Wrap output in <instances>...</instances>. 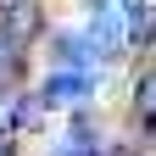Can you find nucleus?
I'll list each match as a JSON object with an SVG mask.
<instances>
[{
    "mask_svg": "<svg viewBox=\"0 0 156 156\" xmlns=\"http://www.w3.org/2000/svg\"><path fill=\"white\" fill-rule=\"evenodd\" d=\"M89 95V73L84 67H67V73H50V84H45V101L50 106H67V101H84Z\"/></svg>",
    "mask_w": 156,
    "mask_h": 156,
    "instance_id": "1",
    "label": "nucleus"
},
{
    "mask_svg": "<svg viewBox=\"0 0 156 156\" xmlns=\"http://www.w3.org/2000/svg\"><path fill=\"white\" fill-rule=\"evenodd\" d=\"M89 45H95V56H117V45H123V34H117V6H95Z\"/></svg>",
    "mask_w": 156,
    "mask_h": 156,
    "instance_id": "2",
    "label": "nucleus"
},
{
    "mask_svg": "<svg viewBox=\"0 0 156 156\" xmlns=\"http://www.w3.org/2000/svg\"><path fill=\"white\" fill-rule=\"evenodd\" d=\"M34 34H39V6H34V0L11 6V11H6V39L23 45V39H34Z\"/></svg>",
    "mask_w": 156,
    "mask_h": 156,
    "instance_id": "3",
    "label": "nucleus"
},
{
    "mask_svg": "<svg viewBox=\"0 0 156 156\" xmlns=\"http://www.w3.org/2000/svg\"><path fill=\"white\" fill-rule=\"evenodd\" d=\"M89 50H95V45H89V39H78V34H67V39H56V56H62L67 67H84V62H89Z\"/></svg>",
    "mask_w": 156,
    "mask_h": 156,
    "instance_id": "4",
    "label": "nucleus"
},
{
    "mask_svg": "<svg viewBox=\"0 0 156 156\" xmlns=\"http://www.w3.org/2000/svg\"><path fill=\"white\" fill-rule=\"evenodd\" d=\"M140 117H156V73L140 78Z\"/></svg>",
    "mask_w": 156,
    "mask_h": 156,
    "instance_id": "5",
    "label": "nucleus"
},
{
    "mask_svg": "<svg viewBox=\"0 0 156 156\" xmlns=\"http://www.w3.org/2000/svg\"><path fill=\"white\" fill-rule=\"evenodd\" d=\"M11 62V39H6V28H0V67Z\"/></svg>",
    "mask_w": 156,
    "mask_h": 156,
    "instance_id": "6",
    "label": "nucleus"
},
{
    "mask_svg": "<svg viewBox=\"0 0 156 156\" xmlns=\"http://www.w3.org/2000/svg\"><path fill=\"white\" fill-rule=\"evenodd\" d=\"M11 6H23V0H0V11H11Z\"/></svg>",
    "mask_w": 156,
    "mask_h": 156,
    "instance_id": "7",
    "label": "nucleus"
}]
</instances>
